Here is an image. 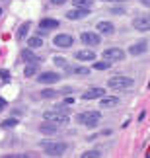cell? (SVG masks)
<instances>
[{
    "label": "cell",
    "mask_w": 150,
    "mask_h": 158,
    "mask_svg": "<svg viewBox=\"0 0 150 158\" xmlns=\"http://www.w3.org/2000/svg\"><path fill=\"white\" fill-rule=\"evenodd\" d=\"M103 59L105 60H123L125 59V51L123 49H117V47H111V49H105L103 51Z\"/></svg>",
    "instance_id": "52a82bcc"
},
{
    "label": "cell",
    "mask_w": 150,
    "mask_h": 158,
    "mask_svg": "<svg viewBox=\"0 0 150 158\" xmlns=\"http://www.w3.org/2000/svg\"><path fill=\"white\" fill-rule=\"evenodd\" d=\"M72 4L78 8H92V0H72Z\"/></svg>",
    "instance_id": "d4e9b609"
},
{
    "label": "cell",
    "mask_w": 150,
    "mask_h": 158,
    "mask_svg": "<svg viewBox=\"0 0 150 158\" xmlns=\"http://www.w3.org/2000/svg\"><path fill=\"white\" fill-rule=\"evenodd\" d=\"M99 119H101V113L99 111H84L80 113L76 117L78 123H82V125H86V127H95L99 123Z\"/></svg>",
    "instance_id": "6da1fadb"
},
{
    "label": "cell",
    "mask_w": 150,
    "mask_h": 158,
    "mask_svg": "<svg viewBox=\"0 0 150 158\" xmlns=\"http://www.w3.org/2000/svg\"><path fill=\"white\" fill-rule=\"evenodd\" d=\"M133 27L136 31H150V16L144 14V16H139L133 20Z\"/></svg>",
    "instance_id": "5b68a950"
},
{
    "label": "cell",
    "mask_w": 150,
    "mask_h": 158,
    "mask_svg": "<svg viewBox=\"0 0 150 158\" xmlns=\"http://www.w3.org/2000/svg\"><path fill=\"white\" fill-rule=\"evenodd\" d=\"M39 131L45 133V135H55V133L59 131V125L53 123V121H47V123H41L39 125Z\"/></svg>",
    "instance_id": "4fadbf2b"
},
{
    "label": "cell",
    "mask_w": 150,
    "mask_h": 158,
    "mask_svg": "<svg viewBox=\"0 0 150 158\" xmlns=\"http://www.w3.org/2000/svg\"><path fill=\"white\" fill-rule=\"evenodd\" d=\"M29 29H31V23H29V22H23L22 26H20V29H18V39H23L27 35Z\"/></svg>",
    "instance_id": "44dd1931"
},
{
    "label": "cell",
    "mask_w": 150,
    "mask_h": 158,
    "mask_svg": "<svg viewBox=\"0 0 150 158\" xmlns=\"http://www.w3.org/2000/svg\"><path fill=\"white\" fill-rule=\"evenodd\" d=\"M27 45H29V49H39L43 45V39H41V35H33V37L27 39Z\"/></svg>",
    "instance_id": "ffe728a7"
},
{
    "label": "cell",
    "mask_w": 150,
    "mask_h": 158,
    "mask_svg": "<svg viewBox=\"0 0 150 158\" xmlns=\"http://www.w3.org/2000/svg\"><path fill=\"white\" fill-rule=\"evenodd\" d=\"M111 66V60H99V63H94L95 70H107Z\"/></svg>",
    "instance_id": "cb8c5ba5"
},
{
    "label": "cell",
    "mask_w": 150,
    "mask_h": 158,
    "mask_svg": "<svg viewBox=\"0 0 150 158\" xmlns=\"http://www.w3.org/2000/svg\"><path fill=\"white\" fill-rule=\"evenodd\" d=\"M103 2H125V0H103Z\"/></svg>",
    "instance_id": "e575fe53"
},
{
    "label": "cell",
    "mask_w": 150,
    "mask_h": 158,
    "mask_svg": "<svg viewBox=\"0 0 150 158\" xmlns=\"http://www.w3.org/2000/svg\"><path fill=\"white\" fill-rule=\"evenodd\" d=\"M135 84L133 78H129V76H113L107 80V86L113 88V90H123V88H131Z\"/></svg>",
    "instance_id": "3957f363"
},
{
    "label": "cell",
    "mask_w": 150,
    "mask_h": 158,
    "mask_svg": "<svg viewBox=\"0 0 150 158\" xmlns=\"http://www.w3.org/2000/svg\"><path fill=\"white\" fill-rule=\"evenodd\" d=\"M53 60H55V64H57L61 70H64V72H70V70H72V66L68 64V60L64 59V57H55Z\"/></svg>",
    "instance_id": "e0dca14e"
},
{
    "label": "cell",
    "mask_w": 150,
    "mask_h": 158,
    "mask_svg": "<svg viewBox=\"0 0 150 158\" xmlns=\"http://www.w3.org/2000/svg\"><path fill=\"white\" fill-rule=\"evenodd\" d=\"M80 156H82V158H99L101 152H99V150H86V152L80 154Z\"/></svg>",
    "instance_id": "484cf974"
},
{
    "label": "cell",
    "mask_w": 150,
    "mask_h": 158,
    "mask_svg": "<svg viewBox=\"0 0 150 158\" xmlns=\"http://www.w3.org/2000/svg\"><path fill=\"white\" fill-rule=\"evenodd\" d=\"M41 147H43V150L49 156H63L64 152H67V143H41Z\"/></svg>",
    "instance_id": "7a4b0ae2"
},
{
    "label": "cell",
    "mask_w": 150,
    "mask_h": 158,
    "mask_svg": "<svg viewBox=\"0 0 150 158\" xmlns=\"http://www.w3.org/2000/svg\"><path fill=\"white\" fill-rule=\"evenodd\" d=\"M103 94H105L103 88L94 86V88H90V90H86V92H84V100H98V98H101Z\"/></svg>",
    "instance_id": "8fae6325"
},
{
    "label": "cell",
    "mask_w": 150,
    "mask_h": 158,
    "mask_svg": "<svg viewBox=\"0 0 150 158\" xmlns=\"http://www.w3.org/2000/svg\"><path fill=\"white\" fill-rule=\"evenodd\" d=\"M23 74H26L27 78L33 76V74H37V60H33V63H27L26 70H23Z\"/></svg>",
    "instance_id": "7402d4cb"
},
{
    "label": "cell",
    "mask_w": 150,
    "mask_h": 158,
    "mask_svg": "<svg viewBox=\"0 0 150 158\" xmlns=\"http://www.w3.org/2000/svg\"><path fill=\"white\" fill-rule=\"evenodd\" d=\"M111 12H113V14H125V10H123V8H113Z\"/></svg>",
    "instance_id": "4dcf8cb0"
},
{
    "label": "cell",
    "mask_w": 150,
    "mask_h": 158,
    "mask_svg": "<svg viewBox=\"0 0 150 158\" xmlns=\"http://www.w3.org/2000/svg\"><path fill=\"white\" fill-rule=\"evenodd\" d=\"M2 109H6V100L0 98V111H2Z\"/></svg>",
    "instance_id": "d6a6232c"
},
{
    "label": "cell",
    "mask_w": 150,
    "mask_h": 158,
    "mask_svg": "<svg viewBox=\"0 0 150 158\" xmlns=\"http://www.w3.org/2000/svg\"><path fill=\"white\" fill-rule=\"evenodd\" d=\"M43 119L45 121H53V123H57V125H64V123H68V115L61 111V109H51V111H45L43 113Z\"/></svg>",
    "instance_id": "277c9868"
},
{
    "label": "cell",
    "mask_w": 150,
    "mask_h": 158,
    "mask_svg": "<svg viewBox=\"0 0 150 158\" xmlns=\"http://www.w3.org/2000/svg\"><path fill=\"white\" fill-rule=\"evenodd\" d=\"M119 104V98L115 96H101V107H115Z\"/></svg>",
    "instance_id": "2e32d148"
},
{
    "label": "cell",
    "mask_w": 150,
    "mask_h": 158,
    "mask_svg": "<svg viewBox=\"0 0 150 158\" xmlns=\"http://www.w3.org/2000/svg\"><path fill=\"white\" fill-rule=\"evenodd\" d=\"M0 14H2V8H0Z\"/></svg>",
    "instance_id": "d590c367"
},
{
    "label": "cell",
    "mask_w": 150,
    "mask_h": 158,
    "mask_svg": "<svg viewBox=\"0 0 150 158\" xmlns=\"http://www.w3.org/2000/svg\"><path fill=\"white\" fill-rule=\"evenodd\" d=\"M140 4H144V6H150V0H139Z\"/></svg>",
    "instance_id": "836d02e7"
},
{
    "label": "cell",
    "mask_w": 150,
    "mask_h": 158,
    "mask_svg": "<svg viewBox=\"0 0 150 158\" xmlns=\"http://www.w3.org/2000/svg\"><path fill=\"white\" fill-rule=\"evenodd\" d=\"M98 31L103 33V35H111L113 31H115V27H113L111 22H99L98 23Z\"/></svg>",
    "instance_id": "9a60e30c"
},
{
    "label": "cell",
    "mask_w": 150,
    "mask_h": 158,
    "mask_svg": "<svg viewBox=\"0 0 150 158\" xmlns=\"http://www.w3.org/2000/svg\"><path fill=\"white\" fill-rule=\"evenodd\" d=\"M59 80H61V76H59L57 72H41V74L37 76L39 84H55Z\"/></svg>",
    "instance_id": "9c48e42d"
},
{
    "label": "cell",
    "mask_w": 150,
    "mask_h": 158,
    "mask_svg": "<svg viewBox=\"0 0 150 158\" xmlns=\"http://www.w3.org/2000/svg\"><path fill=\"white\" fill-rule=\"evenodd\" d=\"M39 27L41 29H55V27H59V22L57 20H51V18H45V20H41L39 22Z\"/></svg>",
    "instance_id": "ac0fdd59"
},
{
    "label": "cell",
    "mask_w": 150,
    "mask_h": 158,
    "mask_svg": "<svg viewBox=\"0 0 150 158\" xmlns=\"http://www.w3.org/2000/svg\"><path fill=\"white\" fill-rule=\"evenodd\" d=\"M67 0H51V4H55V6H63Z\"/></svg>",
    "instance_id": "f546056e"
},
{
    "label": "cell",
    "mask_w": 150,
    "mask_h": 158,
    "mask_svg": "<svg viewBox=\"0 0 150 158\" xmlns=\"http://www.w3.org/2000/svg\"><path fill=\"white\" fill-rule=\"evenodd\" d=\"M72 74H78V76H88L90 74V69H86V66H72Z\"/></svg>",
    "instance_id": "603a6c76"
},
{
    "label": "cell",
    "mask_w": 150,
    "mask_h": 158,
    "mask_svg": "<svg viewBox=\"0 0 150 158\" xmlns=\"http://www.w3.org/2000/svg\"><path fill=\"white\" fill-rule=\"evenodd\" d=\"M76 60H95V53L92 49H84L76 53Z\"/></svg>",
    "instance_id": "5bb4252c"
},
{
    "label": "cell",
    "mask_w": 150,
    "mask_h": 158,
    "mask_svg": "<svg viewBox=\"0 0 150 158\" xmlns=\"http://www.w3.org/2000/svg\"><path fill=\"white\" fill-rule=\"evenodd\" d=\"M53 43H55V47H61V49H68V47L72 45V37H70V35H67V33H59V35H55Z\"/></svg>",
    "instance_id": "ba28073f"
},
{
    "label": "cell",
    "mask_w": 150,
    "mask_h": 158,
    "mask_svg": "<svg viewBox=\"0 0 150 158\" xmlns=\"http://www.w3.org/2000/svg\"><path fill=\"white\" fill-rule=\"evenodd\" d=\"M57 109H61V111H64V113H67V111H68V107H67V106H64V104H61V106H57Z\"/></svg>",
    "instance_id": "1f68e13d"
},
{
    "label": "cell",
    "mask_w": 150,
    "mask_h": 158,
    "mask_svg": "<svg viewBox=\"0 0 150 158\" xmlns=\"http://www.w3.org/2000/svg\"><path fill=\"white\" fill-rule=\"evenodd\" d=\"M146 51H148V43H146V41H139V43H135V45L129 47V53L135 55V57H136V55L146 53Z\"/></svg>",
    "instance_id": "7c38bea8"
},
{
    "label": "cell",
    "mask_w": 150,
    "mask_h": 158,
    "mask_svg": "<svg viewBox=\"0 0 150 158\" xmlns=\"http://www.w3.org/2000/svg\"><path fill=\"white\" fill-rule=\"evenodd\" d=\"M0 76H2L4 80H10V72L6 70V69H2V70H0Z\"/></svg>",
    "instance_id": "f1b7e54d"
},
{
    "label": "cell",
    "mask_w": 150,
    "mask_h": 158,
    "mask_svg": "<svg viewBox=\"0 0 150 158\" xmlns=\"http://www.w3.org/2000/svg\"><path fill=\"white\" fill-rule=\"evenodd\" d=\"M2 125H4V127H16V125H18V119H6Z\"/></svg>",
    "instance_id": "83f0119b"
},
{
    "label": "cell",
    "mask_w": 150,
    "mask_h": 158,
    "mask_svg": "<svg viewBox=\"0 0 150 158\" xmlns=\"http://www.w3.org/2000/svg\"><path fill=\"white\" fill-rule=\"evenodd\" d=\"M41 96H43V98H57L59 92H57V90H43Z\"/></svg>",
    "instance_id": "4316f807"
},
{
    "label": "cell",
    "mask_w": 150,
    "mask_h": 158,
    "mask_svg": "<svg viewBox=\"0 0 150 158\" xmlns=\"http://www.w3.org/2000/svg\"><path fill=\"white\" fill-rule=\"evenodd\" d=\"M80 39H82V43H84V45H90V47L99 45V41H101L99 33H95V31H84V33L80 35Z\"/></svg>",
    "instance_id": "8992f818"
},
{
    "label": "cell",
    "mask_w": 150,
    "mask_h": 158,
    "mask_svg": "<svg viewBox=\"0 0 150 158\" xmlns=\"http://www.w3.org/2000/svg\"><path fill=\"white\" fill-rule=\"evenodd\" d=\"M88 14H90V8H78V6H74L70 12H67V18L68 20H82Z\"/></svg>",
    "instance_id": "30bf717a"
},
{
    "label": "cell",
    "mask_w": 150,
    "mask_h": 158,
    "mask_svg": "<svg viewBox=\"0 0 150 158\" xmlns=\"http://www.w3.org/2000/svg\"><path fill=\"white\" fill-rule=\"evenodd\" d=\"M20 59L23 60V63H33V60H37V57L33 55L31 49H23V51L20 53Z\"/></svg>",
    "instance_id": "d6986e66"
}]
</instances>
